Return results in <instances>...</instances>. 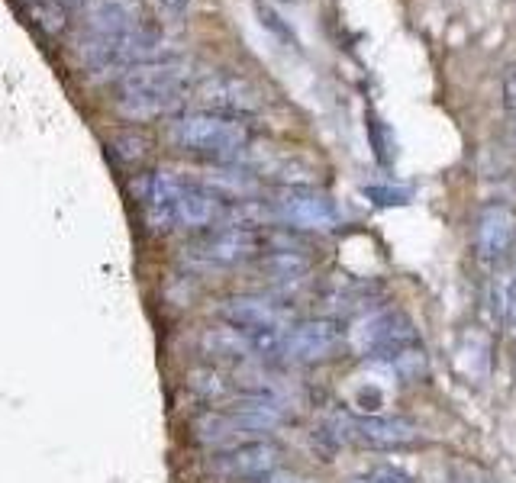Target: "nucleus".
<instances>
[{
    "label": "nucleus",
    "mask_w": 516,
    "mask_h": 483,
    "mask_svg": "<svg viewBox=\"0 0 516 483\" xmlns=\"http://www.w3.org/2000/svg\"><path fill=\"white\" fill-rule=\"evenodd\" d=\"M204 78L197 71L191 58L178 55H162L155 62L136 65L133 71L117 81V100L113 107L123 116V120H155V116L175 113L188 104V94H194L197 81Z\"/></svg>",
    "instance_id": "1"
},
{
    "label": "nucleus",
    "mask_w": 516,
    "mask_h": 483,
    "mask_svg": "<svg viewBox=\"0 0 516 483\" xmlns=\"http://www.w3.org/2000/svg\"><path fill=\"white\" fill-rule=\"evenodd\" d=\"M168 139L191 155L213 158L217 165H236L239 158L249 155L252 129L246 120H239V116L191 110V113H181L171 120Z\"/></svg>",
    "instance_id": "2"
},
{
    "label": "nucleus",
    "mask_w": 516,
    "mask_h": 483,
    "mask_svg": "<svg viewBox=\"0 0 516 483\" xmlns=\"http://www.w3.org/2000/svg\"><path fill=\"white\" fill-rule=\"evenodd\" d=\"M165 36L155 26L142 23L117 36H81L75 46V62L91 78H123L136 65L162 58Z\"/></svg>",
    "instance_id": "3"
},
{
    "label": "nucleus",
    "mask_w": 516,
    "mask_h": 483,
    "mask_svg": "<svg viewBox=\"0 0 516 483\" xmlns=\"http://www.w3.org/2000/svg\"><path fill=\"white\" fill-rule=\"evenodd\" d=\"M349 345L358 355H368L387 368H397L400 361L410 358L413 351H420V335L413 319L397 310V306H384L355 322V329H349Z\"/></svg>",
    "instance_id": "4"
},
{
    "label": "nucleus",
    "mask_w": 516,
    "mask_h": 483,
    "mask_svg": "<svg viewBox=\"0 0 516 483\" xmlns=\"http://www.w3.org/2000/svg\"><path fill=\"white\" fill-rule=\"evenodd\" d=\"M278 226H288L297 232H333L339 226V207L329 200L323 190L307 187H281L271 197Z\"/></svg>",
    "instance_id": "5"
},
{
    "label": "nucleus",
    "mask_w": 516,
    "mask_h": 483,
    "mask_svg": "<svg viewBox=\"0 0 516 483\" xmlns=\"http://www.w3.org/2000/svg\"><path fill=\"white\" fill-rule=\"evenodd\" d=\"M191 100L200 110L223 113V116H249L262 110V91L242 75H204L197 81Z\"/></svg>",
    "instance_id": "6"
},
{
    "label": "nucleus",
    "mask_w": 516,
    "mask_h": 483,
    "mask_svg": "<svg viewBox=\"0 0 516 483\" xmlns=\"http://www.w3.org/2000/svg\"><path fill=\"white\" fill-rule=\"evenodd\" d=\"M346 339H349V332L339 319H329V316L300 319L288 329V355H284V361H294V364L329 361V358H336V351L342 348Z\"/></svg>",
    "instance_id": "7"
},
{
    "label": "nucleus",
    "mask_w": 516,
    "mask_h": 483,
    "mask_svg": "<svg viewBox=\"0 0 516 483\" xmlns=\"http://www.w3.org/2000/svg\"><path fill=\"white\" fill-rule=\"evenodd\" d=\"M342 435L349 442L371 448V451H394V448H407L413 442H420L423 432L413 419L407 416H342Z\"/></svg>",
    "instance_id": "8"
},
{
    "label": "nucleus",
    "mask_w": 516,
    "mask_h": 483,
    "mask_svg": "<svg viewBox=\"0 0 516 483\" xmlns=\"http://www.w3.org/2000/svg\"><path fill=\"white\" fill-rule=\"evenodd\" d=\"M181 181L168 171H152L133 181V194L142 207V216L152 232H171L178 229V197H181Z\"/></svg>",
    "instance_id": "9"
},
{
    "label": "nucleus",
    "mask_w": 516,
    "mask_h": 483,
    "mask_svg": "<svg viewBox=\"0 0 516 483\" xmlns=\"http://www.w3.org/2000/svg\"><path fill=\"white\" fill-rule=\"evenodd\" d=\"M268 242L252 229H239V226H220L210 229L204 239L194 245V255L204 261V265H239V261H249L262 252Z\"/></svg>",
    "instance_id": "10"
},
{
    "label": "nucleus",
    "mask_w": 516,
    "mask_h": 483,
    "mask_svg": "<svg viewBox=\"0 0 516 483\" xmlns=\"http://www.w3.org/2000/svg\"><path fill=\"white\" fill-rule=\"evenodd\" d=\"M516 245V210L507 203H487L478 213L475 226V252L484 265H497Z\"/></svg>",
    "instance_id": "11"
},
{
    "label": "nucleus",
    "mask_w": 516,
    "mask_h": 483,
    "mask_svg": "<svg viewBox=\"0 0 516 483\" xmlns=\"http://www.w3.org/2000/svg\"><path fill=\"white\" fill-rule=\"evenodd\" d=\"M281 464V448L268 438L239 442L223 455L213 458V471L223 477H268Z\"/></svg>",
    "instance_id": "12"
},
{
    "label": "nucleus",
    "mask_w": 516,
    "mask_h": 483,
    "mask_svg": "<svg viewBox=\"0 0 516 483\" xmlns=\"http://www.w3.org/2000/svg\"><path fill=\"white\" fill-rule=\"evenodd\" d=\"M142 26V0H84L81 36H117Z\"/></svg>",
    "instance_id": "13"
},
{
    "label": "nucleus",
    "mask_w": 516,
    "mask_h": 483,
    "mask_svg": "<svg viewBox=\"0 0 516 483\" xmlns=\"http://www.w3.org/2000/svg\"><path fill=\"white\" fill-rule=\"evenodd\" d=\"M226 197L204 181H181L178 197V226L181 229H210L226 219Z\"/></svg>",
    "instance_id": "14"
},
{
    "label": "nucleus",
    "mask_w": 516,
    "mask_h": 483,
    "mask_svg": "<svg viewBox=\"0 0 516 483\" xmlns=\"http://www.w3.org/2000/svg\"><path fill=\"white\" fill-rule=\"evenodd\" d=\"M223 316L229 326H236L239 332L246 329H258V326H284L291 329V313L281 310L275 300L268 297H236L223 306Z\"/></svg>",
    "instance_id": "15"
},
{
    "label": "nucleus",
    "mask_w": 516,
    "mask_h": 483,
    "mask_svg": "<svg viewBox=\"0 0 516 483\" xmlns=\"http://www.w3.org/2000/svg\"><path fill=\"white\" fill-rule=\"evenodd\" d=\"M313 268V258L297 248L294 242H275V248H265V258H262V271L271 277L275 284L281 287H291L300 284Z\"/></svg>",
    "instance_id": "16"
},
{
    "label": "nucleus",
    "mask_w": 516,
    "mask_h": 483,
    "mask_svg": "<svg viewBox=\"0 0 516 483\" xmlns=\"http://www.w3.org/2000/svg\"><path fill=\"white\" fill-rule=\"evenodd\" d=\"M26 17L46 36H59L68 26L65 4H59V0H26Z\"/></svg>",
    "instance_id": "17"
},
{
    "label": "nucleus",
    "mask_w": 516,
    "mask_h": 483,
    "mask_svg": "<svg viewBox=\"0 0 516 483\" xmlns=\"http://www.w3.org/2000/svg\"><path fill=\"white\" fill-rule=\"evenodd\" d=\"M149 136L139 133V129H123L110 139V155L120 161V165H139L142 158L149 155Z\"/></svg>",
    "instance_id": "18"
},
{
    "label": "nucleus",
    "mask_w": 516,
    "mask_h": 483,
    "mask_svg": "<svg viewBox=\"0 0 516 483\" xmlns=\"http://www.w3.org/2000/svg\"><path fill=\"white\" fill-rule=\"evenodd\" d=\"M352 483H420L410 471H404L400 464H368L362 467Z\"/></svg>",
    "instance_id": "19"
},
{
    "label": "nucleus",
    "mask_w": 516,
    "mask_h": 483,
    "mask_svg": "<svg viewBox=\"0 0 516 483\" xmlns=\"http://www.w3.org/2000/svg\"><path fill=\"white\" fill-rule=\"evenodd\" d=\"M191 387L204 400H223V397H229V393H233V384H229V380H223L220 374H213V371H197L191 377Z\"/></svg>",
    "instance_id": "20"
},
{
    "label": "nucleus",
    "mask_w": 516,
    "mask_h": 483,
    "mask_svg": "<svg viewBox=\"0 0 516 483\" xmlns=\"http://www.w3.org/2000/svg\"><path fill=\"white\" fill-rule=\"evenodd\" d=\"M255 7H258V17H262V23H265V26L271 29V33H275V36H281L284 42H291V46H297V36L291 33V26H284V23H281V17H278V13H275V10H271V7L265 4V0H258Z\"/></svg>",
    "instance_id": "21"
},
{
    "label": "nucleus",
    "mask_w": 516,
    "mask_h": 483,
    "mask_svg": "<svg viewBox=\"0 0 516 483\" xmlns=\"http://www.w3.org/2000/svg\"><path fill=\"white\" fill-rule=\"evenodd\" d=\"M368 133H371V142H375L378 158L387 165V161H391V142H387V129L381 126V120H375V116H371V120H368Z\"/></svg>",
    "instance_id": "22"
},
{
    "label": "nucleus",
    "mask_w": 516,
    "mask_h": 483,
    "mask_svg": "<svg viewBox=\"0 0 516 483\" xmlns=\"http://www.w3.org/2000/svg\"><path fill=\"white\" fill-rule=\"evenodd\" d=\"M365 194L371 200H378L381 207H394V203H407L410 200L407 190H397V187H368Z\"/></svg>",
    "instance_id": "23"
},
{
    "label": "nucleus",
    "mask_w": 516,
    "mask_h": 483,
    "mask_svg": "<svg viewBox=\"0 0 516 483\" xmlns=\"http://www.w3.org/2000/svg\"><path fill=\"white\" fill-rule=\"evenodd\" d=\"M504 319H507V326L516 332V274H513V281L504 287Z\"/></svg>",
    "instance_id": "24"
},
{
    "label": "nucleus",
    "mask_w": 516,
    "mask_h": 483,
    "mask_svg": "<svg viewBox=\"0 0 516 483\" xmlns=\"http://www.w3.org/2000/svg\"><path fill=\"white\" fill-rule=\"evenodd\" d=\"M504 107L516 113V68H507L504 75Z\"/></svg>",
    "instance_id": "25"
},
{
    "label": "nucleus",
    "mask_w": 516,
    "mask_h": 483,
    "mask_svg": "<svg viewBox=\"0 0 516 483\" xmlns=\"http://www.w3.org/2000/svg\"><path fill=\"white\" fill-rule=\"evenodd\" d=\"M159 4H162V10L168 13V17H184V13L191 10L194 0H159Z\"/></svg>",
    "instance_id": "26"
},
{
    "label": "nucleus",
    "mask_w": 516,
    "mask_h": 483,
    "mask_svg": "<svg viewBox=\"0 0 516 483\" xmlns=\"http://www.w3.org/2000/svg\"><path fill=\"white\" fill-rule=\"evenodd\" d=\"M262 483H310V480L297 477V474H268V477H262Z\"/></svg>",
    "instance_id": "27"
},
{
    "label": "nucleus",
    "mask_w": 516,
    "mask_h": 483,
    "mask_svg": "<svg viewBox=\"0 0 516 483\" xmlns=\"http://www.w3.org/2000/svg\"><path fill=\"white\" fill-rule=\"evenodd\" d=\"M59 4H78V0H59ZM81 4H84V0H81Z\"/></svg>",
    "instance_id": "28"
},
{
    "label": "nucleus",
    "mask_w": 516,
    "mask_h": 483,
    "mask_svg": "<svg viewBox=\"0 0 516 483\" xmlns=\"http://www.w3.org/2000/svg\"><path fill=\"white\" fill-rule=\"evenodd\" d=\"M510 139L516 142V123H513V129H510Z\"/></svg>",
    "instance_id": "29"
}]
</instances>
